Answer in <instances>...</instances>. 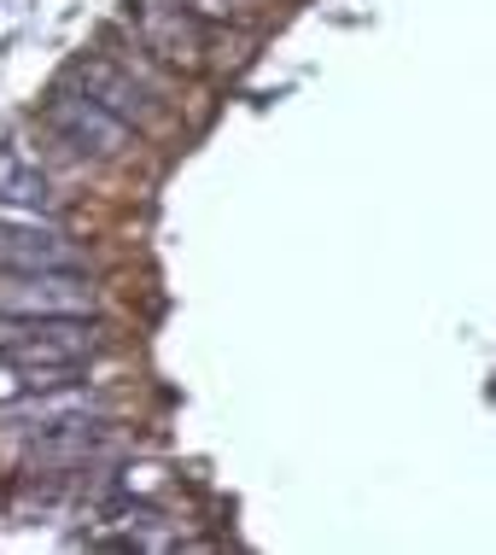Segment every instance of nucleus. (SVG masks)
Returning a JSON list of instances; mask_svg holds the SVG:
<instances>
[{
  "mask_svg": "<svg viewBox=\"0 0 496 555\" xmlns=\"http://www.w3.org/2000/svg\"><path fill=\"white\" fill-rule=\"evenodd\" d=\"M100 357V327L88 317H24L0 334V369L29 392H58Z\"/></svg>",
  "mask_w": 496,
  "mask_h": 555,
  "instance_id": "obj_1",
  "label": "nucleus"
},
{
  "mask_svg": "<svg viewBox=\"0 0 496 555\" xmlns=\"http://www.w3.org/2000/svg\"><path fill=\"white\" fill-rule=\"evenodd\" d=\"M129 18L141 29V48L164 59L170 70L205 65V24L193 18L187 0H129Z\"/></svg>",
  "mask_w": 496,
  "mask_h": 555,
  "instance_id": "obj_2",
  "label": "nucleus"
},
{
  "mask_svg": "<svg viewBox=\"0 0 496 555\" xmlns=\"http://www.w3.org/2000/svg\"><path fill=\"white\" fill-rule=\"evenodd\" d=\"M48 124L53 134L82 158H117L134 141V124H123L117 112H105L100 100H88L82 88H65V94L48 100Z\"/></svg>",
  "mask_w": 496,
  "mask_h": 555,
  "instance_id": "obj_3",
  "label": "nucleus"
},
{
  "mask_svg": "<svg viewBox=\"0 0 496 555\" xmlns=\"http://www.w3.org/2000/svg\"><path fill=\"white\" fill-rule=\"evenodd\" d=\"M94 281L82 269H41V275H6L0 317H94Z\"/></svg>",
  "mask_w": 496,
  "mask_h": 555,
  "instance_id": "obj_4",
  "label": "nucleus"
},
{
  "mask_svg": "<svg viewBox=\"0 0 496 555\" xmlns=\"http://www.w3.org/2000/svg\"><path fill=\"white\" fill-rule=\"evenodd\" d=\"M70 82H77L88 100H100L105 112H117L123 124H146V117L158 112L153 88L134 82L123 65H112V59H82V65H70Z\"/></svg>",
  "mask_w": 496,
  "mask_h": 555,
  "instance_id": "obj_5",
  "label": "nucleus"
},
{
  "mask_svg": "<svg viewBox=\"0 0 496 555\" xmlns=\"http://www.w3.org/2000/svg\"><path fill=\"white\" fill-rule=\"evenodd\" d=\"M0 269L41 275V269H82V251L53 229H0Z\"/></svg>",
  "mask_w": 496,
  "mask_h": 555,
  "instance_id": "obj_6",
  "label": "nucleus"
},
{
  "mask_svg": "<svg viewBox=\"0 0 496 555\" xmlns=\"http://www.w3.org/2000/svg\"><path fill=\"white\" fill-rule=\"evenodd\" d=\"M0 199H6V205H36V211L53 199L48 176H41L18 146H0Z\"/></svg>",
  "mask_w": 496,
  "mask_h": 555,
  "instance_id": "obj_7",
  "label": "nucleus"
}]
</instances>
